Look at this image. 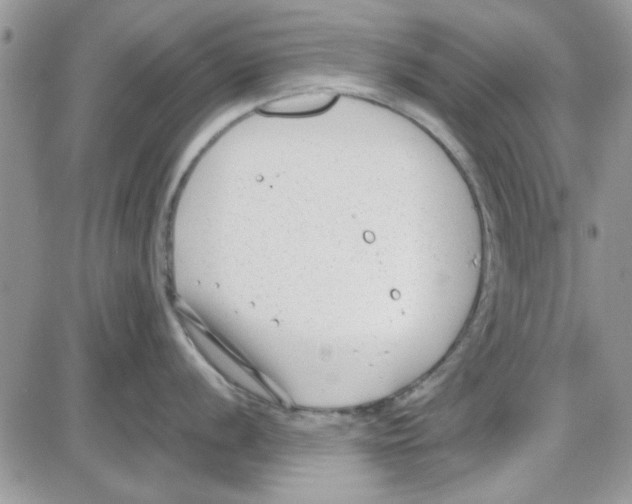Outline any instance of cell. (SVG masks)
<instances>
[{"label":"cell","instance_id":"1","mask_svg":"<svg viewBox=\"0 0 632 504\" xmlns=\"http://www.w3.org/2000/svg\"><path fill=\"white\" fill-rule=\"evenodd\" d=\"M339 94L329 88H319L272 99L258 112L273 116H306L317 114L335 104Z\"/></svg>","mask_w":632,"mask_h":504}]
</instances>
